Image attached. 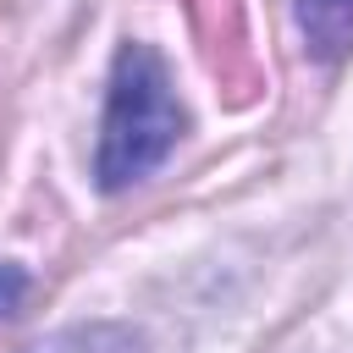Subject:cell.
<instances>
[{"label": "cell", "instance_id": "obj_1", "mask_svg": "<svg viewBox=\"0 0 353 353\" xmlns=\"http://www.w3.org/2000/svg\"><path fill=\"white\" fill-rule=\"evenodd\" d=\"M188 132V116L176 105L165 55L143 39H127L110 66L105 88V121H99V149H94V176L105 193H121L165 165L176 138Z\"/></svg>", "mask_w": 353, "mask_h": 353}, {"label": "cell", "instance_id": "obj_2", "mask_svg": "<svg viewBox=\"0 0 353 353\" xmlns=\"http://www.w3.org/2000/svg\"><path fill=\"white\" fill-rule=\"evenodd\" d=\"M292 17L314 61H342L353 50V0H292Z\"/></svg>", "mask_w": 353, "mask_h": 353}, {"label": "cell", "instance_id": "obj_3", "mask_svg": "<svg viewBox=\"0 0 353 353\" xmlns=\"http://www.w3.org/2000/svg\"><path fill=\"white\" fill-rule=\"evenodd\" d=\"M28 353H143V336H138L132 325L94 320V325H66V331L33 342Z\"/></svg>", "mask_w": 353, "mask_h": 353}]
</instances>
